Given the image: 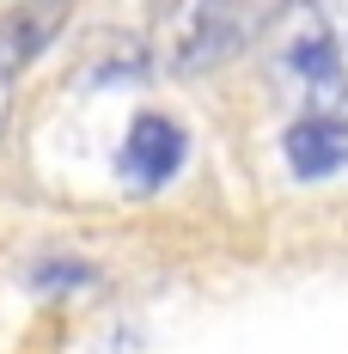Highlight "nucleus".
Here are the masks:
<instances>
[{"label": "nucleus", "instance_id": "obj_3", "mask_svg": "<svg viewBox=\"0 0 348 354\" xmlns=\"http://www.w3.org/2000/svg\"><path fill=\"white\" fill-rule=\"evenodd\" d=\"M183 159H190L183 122L165 116V110H140L135 122H129V135H122V147H116V177L135 196H153V189H165L183 171Z\"/></svg>", "mask_w": 348, "mask_h": 354}, {"label": "nucleus", "instance_id": "obj_2", "mask_svg": "<svg viewBox=\"0 0 348 354\" xmlns=\"http://www.w3.org/2000/svg\"><path fill=\"white\" fill-rule=\"evenodd\" d=\"M250 37H257L250 0H159L147 49H153V68L159 73L202 80V73L226 68Z\"/></svg>", "mask_w": 348, "mask_h": 354}, {"label": "nucleus", "instance_id": "obj_5", "mask_svg": "<svg viewBox=\"0 0 348 354\" xmlns=\"http://www.w3.org/2000/svg\"><path fill=\"white\" fill-rule=\"evenodd\" d=\"M68 19H73V0H19V6H6L0 12V62L12 73H25L68 31Z\"/></svg>", "mask_w": 348, "mask_h": 354}, {"label": "nucleus", "instance_id": "obj_1", "mask_svg": "<svg viewBox=\"0 0 348 354\" xmlns=\"http://www.w3.org/2000/svg\"><path fill=\"white\" fill-rule=\"evenodd\" d=\"M263 68L300 104H348V49L324 0H287L263 37Z\"/></svg>", "mask_w": 348, "mask_h": 354}, {"label": "nucleus", "instance_id": "obj_4", "mask_svg": "<svg viewBox=\"0 0 348 354\" xmlns=\"http://www.w3.org/2000/svg\"><path fill=\"white\" fill-rule=\"evenodd\" d=\"M281 159L300 183H330L348 171V110L342 104H312L281 129Z\"/></svg>", "mask_w": 348, "mask_h": 354}, {"label": "nucleus", "instance_id": "obj_6", "mask_svg": "<svg viewBox=\"0 0 348 354\" xmlns=\"http://www.w3.org/2000/svg\"><path fill=\"white\" fill-rule=\"evenodd\" d=\"M12 80H19V73L0 62V135H6V116H12Z\"/></svg>", "mask_w": 348, "mask_h": 354}]
</instances>
